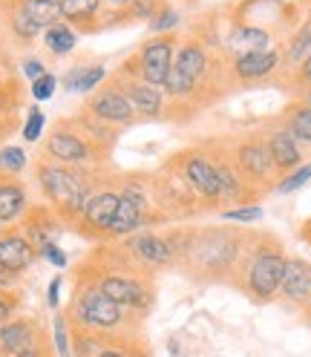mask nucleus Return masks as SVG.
<instances>
[{
    "mask_svg": "<svg viewBox=\"0 0 311 357\" xmlns=\"http://www.w3.org/2000/svg\"><path fill=\"white\" fill-rule=\"evenodd\" d=\"M305 311H308V317H311V305H308V308H305Z\"/></svg>",
    "mask_w": 311,
    "mask_h": 357,
    "instance_id": "nucleus-46",
    "label": "nucleus"
},
{
    "mask_svg": "<svg viewBox=\"0 0 311 357\" xmlns=\"http://www.w3.org/2000/svg\"><path fill=\"white\" fill-rule=\"evenodd\" d=\"M75 314L86 328L96 331H107L124 323V305H119L116 300H109L98 285H86L75 297Z\"/></svg>",
    "mask_w": 311,
    "mask_h": 357,
    "instance_id": "nucleus-9",
    "label": "nucleus"
},
{
    "mask_svg": "<svg viewBox=\"0 0 311 357\" xmlns=\"http://www.w3.org/2000/svg\"><path fill=\"white\" fill-rule=\"evenodd\" d=\"M165 6H167L165 0H130V12L139 20H153Z\"/></svg>",
    "mask_w": 311,
    "mask_h": 357,
    "instance_id": "nucleus-32",
    "label": "nucleus"
},
{
    "mask_svg": "<svg viewBox=\"0 0 311 357\" xmlns=\"http://www.w3.org/2000/svg\"><path fill=\"white\" fill-rule=\"evenodd\" d=\"M55 86H58V78L47 73V75H40L38 81H32V96L38 101H50L55 96Z\"/></svg>",
    "mask_w": 311,
    "mask_h": 357,
    "instance_id": "nucleus-35",
    "label": "nucleus"
},
{
    "mask_svg": "<svg viewBox=\"0 0 311 357\" xmlns=\"http://www.w3.org/2000/svg\"><path fill=\"white\" fill-rule=\"evenodd\" d=\"M176 47H179V38H176V32H170V35H153L150 40L142 43L136 61L127 63L130 75L142 78L150 86L165 89V81H167L170 66H173Z\"/></svg>",
    "mask_w": 311,
    "mask_h": 357,
    "instance_id": "nucleus-8",
    "label": "nucleus"
},
{
    "mask_svg": "<svg viewBox=\"0 0 311 357\" xmlns=\"http://www.w3.org/2000/svg\"><path fill=\"white\" fill-rule=\"evenodd\" d=\"M40 257H47V259H50V262H52L55 268H63V265H66V254H63V251L58 248L55 242H50L47 248H40Z\"/></svg>",
    "mask_w": 311,
    "mask_h": 357,
    "instance_id": "nucleus-38",
    "label": "nucleus"
},
{
    "mask_svg": "<svg viewBox=\"0 0 311 357\" xmlns=\"http://www.w3.org/2000/svg\"><path fill=\"white\" fill-rule=\"evenodd\" d=\"M12 280H15V274H9V271H3V268H0V291H3V288H9Z\"/></svg>",
    "mask_w": 311,
    "mask_h": 357,
    "instance_id": "nucleus-43",
    "label": "nucleus"
},
{
    "mask_svg": "<svg viewBox=\"0 0 311 357\" xmlns=\"http://www.w3.org/2000/svg\"><path fill=\"white\" fill-rule=\"evenodd\" d=\"M280 297L308 308L311 305V262L300 257H288L285 262V274L280 282Z\"/></svg>",
    "mask_w": 311,
    "mask_h": 357,
    "instance_id": "nucleus-14",
    "label": "nucleus"
},
{
    "mask_svg": "<svg viewBox=\"0 0 311 357\" xmlns=\"http://www.w3.org/2000/svg\"><path fill=\"white\" fill-rule=\"evenodd\" d=\"M26 208V190L15 178H0V225L15 222Z\"/></svg>",
    "mask_w": 311,
    "mask_h": 357,
    "instance_id": "nucleus-22",
    "label": "nucleus"
},
{
    "mask_svg": "<svg viewBox=\"0 0 311 357\" xmlns=\"http://www.w3.org/2000/svg\"><path fill=\"white\" fill-rule=\"evenodd\" d=\"M116 86L130 98L132 109H136V116H142V119H162L165 116V89L150 86V84H144L136 75L119 81Z\"/></svg>",
    "mask_w": 311,
    "mask_h": 357,
    "instance_id": "nucleus-12",
    "label": "nucleus"
},
{
    "mask_svg": "<svg viewBox=\"0 0 311 357\" xmlns=\"http://www.w3.org/2000/svg\"><path fill=\"white\" fill-rule=\"evenodd\" d=\"M231 155L239 167V173L248 178V185L259 193L274 190L277 185V167L271 159L268 142H265V130H248L236 136L234 142H228Z\"/></svg>",
    "mask_w": 311,
    "mask_h": 357,
    "instance_id": "nucleus-5",
    "label": "nucleus"
},
{
    "mask_svg": "<svg viewBox=\"0 0 311 357\" xmlns=\"http://www.w3.org/2000/svg\"><path fill=\"white\" fill-rule=\"evenodd\" d=\"M24 73H26L29 81H38L40 75H47V70H43V63H40L38 58H29V61L24 63Z\"/></svg>",
    "mask_w": 311,
    "mask_h": 357,
    "instance_id": "nucleus-39",
    "label": "nucleus"
},
{
    "mask_svg": "<svg viewBox=\"0 0 311 357\" xmlns=\"http://www.w3.org/2000/svg\"><path fill=\"white\" fill-rule=\"evenodd\" d=\"M9 314H12V303H9L3 294H0V326L9 320Z\"/></svg>",
    "mask_w": 311,
    "mask_h": 357,
    "instance_id": "nucleus-42",
    "label": "nucleus"
},
{
    "mask_svg": "<svg viewBox=\"0 0 311 357\" xmlns=\"http://www.w3.org/2000/svg\"><path fill=\"white\" fill-rule=\"evenodd\" d=\"M294 86H300V89H305V86H311V55L297 66L294 70Z\"/></svg>",
    "mask_w": 311,
    "mask_h": 357,
    "instance_id": "nucleus-37",
    "label": "nucleus"
},
{
    "mask_svg": "<svg viewBox=\"0 0 311 357\" xmlns=\"http://www.w3.org/2000/svg\"><path fill=\"white\" fill-rule=\"evenodd\" d=\"M35 346V326L29 320H9L0 326V351L3 354H17Z\"/></svg>",
    "mask_w": 311,
    "mask_h": 357,
    "instance_id": "nucleus-20",
    "label": "nucleus"
},
{
    "mask_svg": "<svg viewBox=\"0 0 311 357\" xmlns=\"http://www.w3.org/2000/svg\"><path fill=\"white\" fill-rule=\"evenodd\" d=\"M12 357H43V354H40V351L32 346V349H26V351H17V354H12Z\"/></svg>",
    "mask_w": 311,
    "mask_h": 357,
    "instance_id": "nucleus-44",
    "label": "nucleus"
},
{
    "mask_svg": "<svg viewBox=\"0 0 311 357\" xmlns=\"http://www.w3.org/2000/svg\"><path fill=\"white\" fill-rule=\"evenodd\" d=\"M26 167V153L20 147H3L0 150V170L3 173H20Z\"/></svg>",
    "mask_w": 311,
    "mask_h": 357,
    "instance_id": "nucleus-30",
    "label": "nucleus"
},
{
    "mask_svg": "<svg viewBox=\"0 0 311 357\" xmlns=\"http://www.w3.org/2000/svg\"><path fill=\"white\" fill-rule=\"evenodd\" d=\"M38 182L43 196H50V202L58 205V211H63L66 216H81L90 196L96 193L90 178L81 170L73 167H61V165H38Z\"/></svg>",
    "mask_w": 311,
    "mask_h": 357,
    "instance_id": "nucleus-4",
    "label": "nucleus"
},
{
    "mask_svg": "<svg viewBox=\"0 0 311 357\" xmlns=\"http://www.w3.org/2000/svg\"><path fill=\"white\" fill-rule=\"evenodd\" d=\"M282 66V52L280 50H262V52H248L239 58H228V70L236 81L242 84H254L274 75Z\"/></svg>",
    "mask_w": 311,
    "mask_h": 357,
    "instance_id": "nucleus-11",
    "label": "nucleus"
},
{
    "mask_svg": "<svg viewBox=\"0 0 311 357\" xmlns=\"http://www.w3.org/2000/svg\"><path fill=\"white\" fill-rule=\"evenodd\" d=\"M265 142H268V150H271V159H274V167H277V176H288L291 170H297L303 165V150H300V142L288 132L282 124L265 130Z\"/></svg>",
    "mask_w": 311,
    "mask_h": 357,
    "instance_id": "nucleus-15",
    "label": "nucleus"
},
{
    "mask_svg": "<svg viewBox=\"0 0 311 357\" xmlns=\"http://www.w3.org/2000/svg\"><path fill=\"white\" fill-rule=\"evenodd\" d=\"M90 113L96 119H101L104 124H130L132 119H136V109H132L130 98L116 84L104 86L101 93H96V98L90 101Z\"/></svg>",
    "mask_w": 311,
    "mask_h": 357,
    "instance_id": "nucleus-17",
    "label": "nucleus"
},
{
    "mask_svg": "<svg viewBox=\"0 0 311 357\" xmlns=\"http://www.w3.org/2000/svg\"><path fill=\"white\" fill-rule=\"evenodd\" d=\"M107 70L101 63H93V66H78L66 75V89H73V93H93V89L104 81Z\"/></svg>",
    "mask_w": 311,
    "mask_h": 357,
    "instance_id": "nucleus-27",
    "label": "nucleus"
},
{
    "mask_svg": "<svg viewBox=\"0 0 311 357\" xmlns=\"http://www.w3.org/2000/svg\"><path fill=\"white\" fill-rule=\"evenodd\" d=\"M285 262H288V257L274 236H257V245L248 257V265H245V271H242V280L236 288L257 305L277 300L280 282L285 274Z\"/></svg>",
    "mask_w": 311,
    "mask_h": 357,
    "instance_id": "nucleus-3",
    "label": "nucleus"
},
{
    "mask_svg": "<svg viewBox=\"0 0 311 357\" xmlns=\"http://www.w3.org/2000/svg\"><path fill=\"white\" fill-rule=\"evenodd\" d=\"M179 20H182L179 12L170 9V6H165L159 15L150 20V32H153V35H170V32H176V26H179Z\"/></svg>",
    "mask_w": 311,
    "mask_h": 357,
    "instance_id": "nucleus-29",
    "label": "nucleus"
},
{
    "mask_svg": "<svg viewBox=\"0 0 311 357\" xmlns=\"http://www.w3.org/2000/svg\"><path fill=\"white\" fill-rule=\"evenodd\" d=\"M308 182H311V162H308V165H300L297 170H291L288 176H282L280 182L274 185V193L288 196V193L300 190V188H303V185H308Z\"/></svg>",
    "mask_w": 311,
    "mask_h": 357,
    "instance_id": "nucleus-28",
    "label": "nucleus"
},
{
    "mask_svg": "<svg viewBox=\"0 0 311 357\" xmlns=\"http://www.w3.org/2000/svg\"><path fill=\"white\" fill-rule=\"evenodd\" d=\"M43 43H47V50L55 52V55H66L75 50L78 43V35L70 24H63V20H58V24H52L50 29H43Z\"/></svg>",
    "mask_w": 311,
    "mask_h": 357,
    "instance_id": "nucleus-26",
    "label": "nucleus"
},
{
    "mask_svg": "<svg viewBox=\"0 0 311 357\" xmlns=\"http://www.w3.org/2000/svg\"><path fill=\"white\" fill-rule=\"evenodd\" d=\"M58 294H61V277H55V280L50 282V291H47V303H50V308H58Z\"/></svg>",
    "mask_w": 311,
    "mask_h": 357,
    "instance_id": "nucleus-40",
    "label": "nucleus"
},
{
    "mask_svg": "<svg viewBox=\"0 0 311 357\" xmlns=\"http://www.w3.org/2000/svg\"><path fill=\"white\" fill-rule=\"evenodd\" d=\"M12 32H15L20 40H35L40 29L32 24V20H29L24 12H20V9L15 6V9H12Z\"/></svg>",
    "mask_w": 311,
    "mask_h": 357,
    "instance_id": "nucleus-31",
    "label": "nucleus"
},
{
    "mask_svg": "<svg viewBox=\"0 0 311 357\" xmlns=\"http://www.w3.org/2000/svg\"><path fill=\"white\" fill-rule=\"evenodd\" d=\"M311 55V12H308V17L303 20V24L297 26V32L291 35V40H288V47H285V52H282V63L285 66H297L305 61Z\"/></svg>",
    "mask_w": 311,
    "mask_h": 357,
    "instance_id": "nucleus-24",
    "label": "nucleus"
},
{
    "mask_svg": "<svg viewBox=\"0 0 311 357\" xmlns=\"http://www.w3.org/2000/svg\"><path fill=\"white\" fill-rule=\"evenodd\" d=\"M55 349H58V357H73V351H70V334H66V320L61 314L55 317Z\"/></svg>",
    "mask_w": 311,
    "mask_h": 357,
    "instance_id": "nucleus-36",
    "label": "nucleus"
},
{
    "mask_svg": "<svg viewBox=\"0 0 311 357\" xmlns=\"http://www.w3.org/2000/svg\"><path fill=\"white\" fill-rule=\"evenodd\" d=\"M93 357H132V349H101L98 354H93Z\"/></svg>",
    "mask_w": 311,
    "mask_h": 357,
    "instance_id": "nucleus-41",
    "label": "nucleus"
},
{
    "mask_svg": "<svg viewBox=\"0 0 311 357\" xmlns=\"http://www.w3.org/2000/svg\"><path fill=\"white\" fill-rule=\"evenodd\" d=\"M257 245L254 234H242L234 228H193L188 251L179 265L199 282H228L239 285L248 257Z\"/></svg>",
    "mask_w": 311,
    "mask_h": 357,
    "instance_id": "nucleus-1",
    "label": "nucleus"
},
{
    "mask_svg": "<svg viewBox=\"0 0 311 357\" xmlns=\"http://www.w3.org/2000/svg\"><path fill=\"white\" fill-rule=\"evenodd\" d=\"M58 9H61V20L86 29L96 24L101 12V0H58Z\"/></svg>",
    "mask_w": 311,
    "mask_h": 357,
    "instance_id": "nucleus-23",
    "label": "nucleus"
},
{
    "mask_svg": "<svg viewBox=\"0 0 311 357\" xmlns=\"http://www.w3.org/2000/svg\"><path fill=\"white\" fill-rule=\"evenodd\" d=\"M202 150L213 170H216V178H219V199H222V205H234V208H245L251 199H259V190H254L248 185V178L239 173L236 162H234V155H231V147L228 144H222L219 139H211L205 142Z\"/></svg>",
    "mask_w": 311,
    "mask_h": 357,
    "instance_id": "nucleus-6",
    "label": "nucleus"
},
{
    "mask_svg": "<svg viewBox=\"0 0 311 357\" xmlns=\"http://www.w3.org/2000/svg\"><path fill=\"white\" fill-rule=\"evenodd\" d=\"M213 66H216V58L202 38L179 40L176 55H173L170 75L165 81V93L176 101H193L211 84Z\"/></svg>",
    "mask_w": 311,
    "mask_h": 357,
    "instance_id": "nucleus-2",
    "label": "nucleus"
},
{
    "mask_svg": "<svg viewBox=\"0 0 311 357\" xmlns=\"http://www.w3.org/2000/svg\"><path fill=\"white\" fill-rule=\"evenodd\" d=\"M222 219H228V222H242V225H248V222L262 219V208H257V205L231 208V211H222Z\"/></svg>",
    "mask_w": 311,
    "mask_h": 357,
    "instance_id": "nucleus-33",
    "label": "nucleus"
},
{
    "mask_svg": "<svg viewBox=\"0 0 311 357\" xmlns=\"http://www.w3.org/2000/svg\"><path fill=\"white\" fill-rule=\"evenodd\" d=\"M300 101H305V104L311 107V86H305V89H303V98H300Z\"/></svg>",
    "mask_w": 311,
    "mask_h": 357,
    "instance_id": "nucleus-45",
    "label": "nucleus"
},
{
    "mask_svg": "<svg viewBox=\"0 0 311 357\" xmlns=\"http://www.w3.org/2000/svg\"><path fill=\"white\" fill-rule=\"evenodd\" d=\"M228 58H239V55H248V52H262V50H271V32L265 26H254V24H236L228 32Z\"/></svg>",
    "mask_w": 311,
    "mask_h": 357,
    "instance_id": "nucleus-19",
    "label": "nucleus"
},
{
    "mask_svg": "<svg viewBox=\"0 0 311 357\" xmlns=\"http://www.w3.org/2000/svg\"><path fill=\"white\" fill-rule=\"evenodd\" d=\"M17 9L24 12L38 29H50L52 24H58V20H61L58 0H20Z\"/></svg>",
    "mask_w": 311,
    "mask_h": 357,
    "instance_id": "nucleus-25",
    "label": "nucleus"
},
{
    "mask_svg": "<svg viewBox=\"0 0 311 357\" xmlns=\"http://www.w3.org/2000/svg\"><path fill=\"white\" fill-rule=\"evenodd\" d=\"M43 124H47L43 113H40L38 107H32V109H29V119H26V124H24V139H26V142H38L40 132H43Z\"/></svg>",
    "mask_w": 311,
    "mask_h": 357,
    "instance_id": "nucleus-34",
    "label": "nucleus"
},
{
    "mask_svg": "<svg viewBox=\"0 0 311 357\" xmlns=\"http://www.w3.org/2000/svg\"><path fill=\"white\" fill-rule=\"evenodd\" d=\"M167 165L179 170L185 182L193 188V193L199 196V202H202V211H219L222 208L216 170H213L211 159L199 147H188V150L173 153L167 159Z\"/></svg>",
    "mask_w": 311,
    "mask_h": 357,
    "instance_id": "nucleus-7",
    "label": "nucleus"
},
{
    "mask_svg": "<svg viewBox=\"0 0 311 357\" xmlns=\"http://www.w3.org/2000/svg\"><path fill=\"white\" fill-rule=\"evenodd\" d=\"M127 254L144 268H173L176 265V254L170 248V242L165 234H153V231H139L130 234L124 242Z\"/></svg>",
    "mask_w": 311,
    "mask_h": 357,
    "instance_id": "nucleus-10",
    "label": "nucleus"
},
{
    "mask_svg": "<svg viewBox=\"0 0 311 357\" xmlns=\"http://www.w3.org/2000/svg\"><path fill=\"white\" fill-rule=\"evenodd\" d=\"M47 155L61 165H84L93 159V144L73 130H55L47 139Z\"/></svg>",
    "mask_w": 311,
    "mask_h": 357,
    "instance_id": "nucleus-16",
    "label": "nucleus"
},
{
    "mask_svg": "<svg viewBox=\"0 0 311 357\" xmlns=\"http://www.w3.org/2000/svg\"><path fill=\"white\" fill-rule=\"evenodd\" d=\"M38 259L35 245L24 234H3L0 236V268L9 274H24L26 268Z\"/></svg>",
    "mask_w": 311,
    "mask_h": 357,
    "instance_id": "nucleus-18",
    "label": "nucleus"
},
{
    "mask_svg": "<svg viewBox=\"0 0 311 357\" xmlns=\"http://www.w3.org/2000/svg\"><path fill=\"white\" fill-rule=\"evenodd\" d=\"M280 124L291 132L300 144H311V107L305 101H291L282 107Z\"/></svg>",
    "mask_w": 311,
    "mask_h": 357,
    "instance_id": "nucleus-21",
    "label": "nucleus"
},
{
    "mask_svg": "<svg viewBox=\"0 0 311 357\" xmlns=\"http://www.w3.org/2000/svg\"><path fill=\"white\" fill-rule=\"evenodd\" d=\"M121 196L119 190H96L86 202L81 219H84V228L96 234V236H109V228H113V219L119 211Z\"/></svg>",
    "mask_w": 311,
    "mask_h": 357,
    "instance_id": "nucleus-13",
    "label": "nucleus"
}]
</instances>
